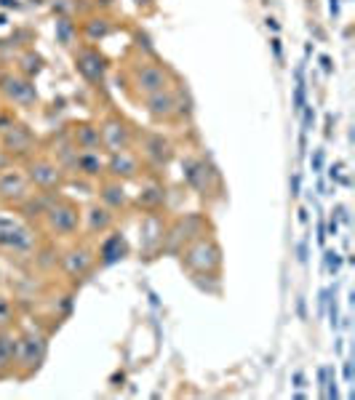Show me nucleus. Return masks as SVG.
Here are the masks:
<instances>
[{"label":"nucleus","mask_w":355,"mask_h":400,"mask_svg":"<svg viewBox=\"0 0 355 400\" xmlns=\"http://www.w3.org/2000/svg\"><path fill=\"white\" fill-rule=\"evenodd\" d=\"M99 200L107 208H113L115 213H123L131 206V198H128L123 182L110 179V176H101L99 179Z\"/></svg>","instance_id":"obj_23"},{"label":"nucleus","mask_w":355,"mask_h":400,"mask_svg":"<svg viewBox=\"0 0 355 400\" xmlns=\"http://www.w3.org/2000/svg\"><path fill=\"white\" fill-rule=\"evenodd\" d=\"M182 256V267L190 273L192 277H206V280H219L222 267H225V256H222V246L214 235H203L187 243L179 251Z\"/></svg>","instance_id":"obj_2"},{"label":"nucleus","mask_w":355,"mask_h":400,"mask_svg":"<svg viewBox=\"0 0 355 400\" xmlns=\"http://www.w3.org/2000/svg\"><path fill=\"white\" fill-rule=\"evenodd\" d=\"M313 168H316V171L323 168V150H316V155H313Z\"/></svg>","instance_id":"obj_33"},{"label":"nucleus","mask_w":355,"mask_h":400,"mask_svg":"<svg viewBox=\"0 0 355 400\" xmlns=\"http://www.w3.org/2000/svg\"><path fill=\"white\" fill-rule=\"evenodd\" d=\"M320 64H323V70H326V73H331V59H329V56H320Z\"/></svg>","instance_id":"obj_40"},{"label":"nucleus","mask_w":355,"mask_h":400,"mask_svg":"<svg viewBox=\"0 0 355 400\" xmlns=\"http://www.w3.org/2000/svg\"><path fill=\"white\" fill-rule=\"evenodd\" d=\"M329 11H331V16H340V0H331Z\"/></svg>","instance_id":"obj_36"},{"label":"nucleus","mask_w":355,"mask_h":400,"mask_svg":"<svg viewBox=\"0 0 355 400\" xmlns=\"http://www.w3.org/2000/svg\"><path fill=\"white\" fill-rule=\"evenodd\" d=\"M0 286H3V267H0Z\"/></svg>","instance_id":"obj_41"},{"label":"nucleus","mask_w":355,"mask_h":400,"mask_svg":"<svg viewBox=\"0 0 355 400\" xmlns=\"http://www.w3.org/2000/svg\"><path fill=\"white\" fill-rule=\"evenodd\" d=\"M115 222H118V213L113 208H107L101 200H94L86 208H80V230H83V238L86 240L107 235L115 227Z\"/></svg>","instance_id":"obj_17"},{"label":"nucleus","mask_w":355,"mask_h":400,"mask_svg":"<svg viewBox=\"0 0 355 400\" xmlns=\"http://www.w3.org/2000/svg\"><path fill=\"white\" fill-rule=\"evenodd\" d=\"M267 27H270L273 32H278V30H280V25H278V19H275V16H267Z\"/></svg>","instance_id":"obj_35"},{"label":"nucleus","mask_w":355,"mask_h":400,"mask_svg":"<svg viewBox=\"0 0 355 400\" xmlns=\"http://www.w3.org/2000/svg\"><path fill=\"white\" fill-rule=\"evenodd\" d=\"M0 99L16 107H35L38 104V88L32 77H25L22 73H0Z\"/></svg>","instance_id":"obj_12"},{"label":"nucleus","mask_w":355,"mask_h":400,"mask_svg":"<svg viewBox=\"0 0 355 400\" xmlns=\"http://www.w3.org/2000/svg\"><path fill=\"white\" fill-rule=\"evenodd\" d=\"M30 195H32V185H30V179H27L19 165L0 168V203L6 208L22 206Z\"/></svg>","instance_id":"obj_15"},{"label":"nucleus","mask_w":355,"mask_h":400,"mask_svg":"<svg viewBox=\"0 0 355 400\" xmlns=\"http://www.w3.org/2000/svg\"><path fill=\"white\" fill-rule=\"evenodd\" d=\"M137 125L126 120L118 110H110L99 120V134H101V150L104 152H118V150H134L137 142Z\"/></svg>","instance_id":"obj_10"},{"label":"nucleus","mask_w":355,"mask_h":400,"mask_svg":"<svg viewBox=\"0 0 355 400\" xmlns=\"http://www.w3.org/2000/svg\"><path fill=\"white\" fill-rule=\"evenodd\" d=\"M344 379L353 382V363H344Z\"/></svg>","instance_id":"obj_37"},{"label":"nucleus","mask_w":355,"mask_h":400,"mask_svg":"<svg viewBox=\"0 0 355 400\" xmlns=\"http://www.w3.org/2000/svg\"><path fill=\"white\" fill-rule=\"evenodd\" d=\"M77 32H80V38L89 40V43H99V40L110 38L115 32V22L107 13H91V16H86L80 22Z\"/></svg>","instance_id":"obj_24"},{"label":"nucleus","mask_w":355,"mask_h":400,"mask_svg":"<svg viewBox=\"0 0 355 400\" xmlns=\"http://www.w3.org/2000/svg\"><path fill=\"white\" fill-rule=\"evenodd\" d=\"M0 147H3L6 155H13V158L27 161L30 155L38 152V137L32 134L30 125L16 123V120H13L6 131H0Z\"/></svg>","instance_id":"obj_16"},{"label":"nucleus","mask_w":355,"mask_h":400,"mask_svg":"<svg viewBox=\"0 0 355 400\" xmlns=\"http://www.w3.org/2000/svg\"><path fill=\"white\" fill-rule=\"evenodd\" d=\"M144 113L152 123H174V113H177V86L166 88L161 94H152L142 101Z\"/></svg>","instance_id":"obj_19"},{"label":"nucleus","mask_w":355,"mask_h":400,"mask_svg":"<svg viewBox=\"0 0 355 400\" xmlns=\"http://www.w3.org/2000/svg\"><path fill=\"white\" fill-rule=\"evenodd\" d=\"M67 137L75 144V150H101L99 123H94V120H75V123H70Z\"/></svg>","instance_id":"obj_22"},{"label":"nucleus","mask_w":355,"mask_h":400,"mask_svg":"<svg viewBox=\"0 0 355 400\" xmlns=\"http://www.w3.org/2000/svg\"><path fill=\"white\" fill-rule=\"evenodd\" d=\"M43 232L54 240H75L80 235V206L75 200L64 198L62 192H56L51 198L49 208L40 219Z\"/></svg>","instance_id":"obj_3"},{"label":"nucleus","mask_w":355,"mask_h":400,"mask_svg":"<svg viewBox=\"0 0 355 400\" xmlns=\"http://www.w3.org/2000/svg\"><path fill=\"white\" fill-rule=\"evenodd\" d=\"M270 46H273V54H275V59L280 62V56H283V49H280V40L278 38H273L270 40Z\"/></svg>","instance_id":"obj_34"},{"label":"nucleus","mask_w":355,"mask_h":400,"mask_svg":"<svg viewBox=\"0 0 355 400\" xmlns=\"http://www.w3.org/2000/svg\"><path fill=\"white\" fill-rule=\"evenodd\" d=\"M182 176H185V185L201 198L219 195L222 189V176L216 171V165L203 155H187L182 161Z\"/></svg>","instance_id":"obj_7"},{"label":"nucleus","mask_w":355,"mask_h":400,"mask_svg":"<svg viewBox=\"0 0 355 400\" xmlns=\"http://www.w3.org/2000/svg\"><path fill=\"white\" fill-rule=\"evenodd\" d=\"M134 150L139 152L144 165H150L155 171L168 168L174 163V158H177V144L166 134H161V131H137Z\"/></svg>","instance_id":"obj_9"},{"label":"nucleus","mask_w":355,"mask_h":400,"mask_svg":"<svg viewBox=\"0 0 355 400\" xmlns=\"http://www.w3.org/2000/svg\"><path fill=\"white\" fill-rule=\"evenodd\" d=\"M16 73H22L25 77H32V80H35V75L43 73V56L35 54L32 49L22 51V54H19V70H16Z\"/></svg>","instance_id":"obj_27"},{"label":"nucleus","mask_w":355,"mask_h":400,"mask_svg":"<svg viewBox=\"0 0 355 400\" xmlns=\"http://www.w3.org/2000/svg\"><path fill=\"white\" fill-rule=\"evenodd\" d=\"M16 318H19L16 301H13L8 294H0V328H13V325H16Z\"/></svg>","instance_id":"obj_28"},{"label":"nucleus","mask_w":355,"mask_h":400,"mask_svg":"<svg viewBox=\"0 0 355 400\" xmlns=\"http://www.w3.org/2000/svg\"><path fill=\"white\" fill-rule=\"evenodd\" d=\"M294 385H297V387H304V374H302V371H297V374H294Z\"/></svg>","instance_id":"obj_38"},{"label":"nucleus","mask_w":355,"mask_h":400,"mask_svg":"<svg viewBox=\"0 0 355 400\" xmlns=\"http://www.w3.org/2000/svg\"><path fill=\"white\" fill-rule=\"evenodd\" d=\"M134 46H137V51H139L142 56H158V54H155V49L150 46V38H147L142 30H137V32H134Z\"/></svg>","instance_id":"obj_30"},{"label":"nucleus","mask_w":355,"mask_h":400,"mask_svg":"<svg viewBox=\"0 0 355 400\" xmlns=\"http://www.w3.org/2000/svg\"><path fill=\"white\" fill-rule=\"evenodd\" d=\"M40 246L38 230L19 219V216H8L0 211V254L6 256H16V259H30L35 249Z\"/></svg>","instance_id":"obj_4"},{"label":"nucleus","mask_w":355,"mask_h":400,"mask_svg":"<svg viewBox=\"0 0 355 400\" xmlns=\"http://www.w3.org/2000/svg\"><path fill=\"white\" fill-rule=\"evenodd\" d=\"M147 174V165L139 158L137 150H118L107 152V163H104V176L118 179V182H139Z\"/></svg>","instance_id":"obj_14"},{"label":"nucleus","mask_w":355,"mask_h":400,"mask_svg":"<svg viewBox=\"0 0 355 400\" xmlns=\"http://www.w3.org/2000/svg\"><path fill=\"white\" fill-rule=\"evenodd\" d=\"M104 163H107V152L101 150H77L75 161H73V168L77 176L83 179H91V182H99L104 176Z\"/></svg>","instance_id":"obj_21"},{"label":"nucleus","mask_w":355,"mask_h":400,"mask_svg":"<svg viewBox=\"0 0 355 400\" xmlns=\"http://www.w3.org/2000/svg\"><path fill=\"white\" fill-rule=\"evenodd\" d=\"M123 83H126L123 88H126L128 96L142 104L152 94H161L166 88L177 86V75L158 56H142L139 54L134 62H128L126 80Z\"/></svg>","instance_id":"obj_1"},{"label":"nucleus","mask_w":355,"mask_h":400,"mask_svg":"<svg viewBox=\"0 0 355 400\" xmlns=\"http://www.w3.org/2000/svg\"><path fill=\"white\" fill-rule=\"evenodd\" d=\"M54 35H56V43H59L62 49H75L77 38H80L77 22L73 16H56V22H54Z\"/></svg>","instance_id":"obj_26"},{"label":"nucleus","mask_w":355,"mask_h":400,"mask_svg":"<svg viewBox=\"0 0 355 400\" xmlns=\"http://www.w3.org/2000/svg\"><path fill=\"white\" fill-rule=\"evenodd\" d=\"M297 88H294V113H302L304 107V80H302V70H297Z\"/></svg>","instance_id":"obj_31"},{"label":"nucleus","mask_w":355,"mask_h":400,"mask_svg":"<svg viewBox=\"0 0 355 400\" xmlns=\"http://www.w3.org/2000/svg\"><path fill=\"white\" fill-rule=\"evenodd\" d=\"M94 267H96V249H91L86 240H80V243L75 240L70 249L59 254V270L73 286H80L94 273Z\"/></svg>","instance_id":"obj_11"},{"label":"nucleus","mask_w":355,"mask_h":400,"mask_svg":"<svg viewBox=\"0 0 355 400\" xmlns=\"http://www.w3.org/2000/svg\"><path fill=\"white\" fill-rule=\"evenodd\" d=\"M73 62H75L77 75L83 77L86 83H91V86H104L110 62H107V56H104L94 43L77 46L75 54H73Z\"/></svg>","instance_id":"obj_13"},{"label":"nucleus","mask_w":355,"mask_h":400,"mask_svg":"<svg viewBox=\"0 0 355 400\" xmlns=\"http://www.w3.org/2000/svg\"><path fill=\"white\" fill-rule=\"evenodd\" d=\"M128 251H131V246H128L126 235L113 227L107 235H101L99 246H96V264L99 267H113V264L126 259Z\"/></svg>","instance_id":"obj_18"},{"label":"nucleus","mask_w":355,"mask_h":400,"mask_svg":"<svg viewBox=\"0 0 355 400\" xmlns=\"http://www.w3.org/2000/svg\"><path fill=\"white\" fill-rule=\"evenodd\" d=\"M203 235H211V222L206 213H185L174 219L171 225L163 230V243L161 249L166 251H182L187 243H192L195 238H203Z\"/></svg>","instance_id":"obj_8"},{"label":"nucleus","mask_w":355,"mask_h":400,"mask_svg":"<svg viewBox=\"0 0 355 400\" xmlns=\"http://www.w3.org/2000/svg\"><path fill=\"white\" fill-rule=\"evenodd\" d=\"M22 171L30 179L32 189L38 192H62V187L67 185V171L51 155H43V152L30 155L22 163Z\"/></svg>","instance_id":"obj_6"},{"label":"nucleus","mask_w":355,"mask_h":400,"mask_svg":"<svg viewBox=\"0 0 355 400\" xmlns=\"http://www.w3.org/2000/svg\"><path fill=\"white\" fill-rule=\"evenodd\" d=\"M139 192L134 198V206H139L144 213H158L166 206V185L158 176H142Z\"/></svg>","instance_id":"obj_20"},{"label":"nucleus","mask_w":355,"mask_h":400,"mask_svg":"<svg viewBox=\"0 0 355 400\" xmlns=\"http://www.w3.org/2000/svg\"><path fill=\"white\" fill-rule=\"evenodd\" d=\"M329 232H331V235H334V238L340 235V227H337V222H334V219H331V222H329Z\"/></svg>","instance_id":"obj_39"},{"label":"nucleus","mask_w":355,"mask_h":400,"mask_svg":"<svg viewBox=\"0 0 355 400\" xmlns=\"http://www.w3.org/2000/svg\"><path fill=\"white\" fill-rule=\"evenodd\" d=\"M16 342H19V331H13V328H0V379L13 376Z\"/></svg>","instance_id":"obj_25"},{"label":"nucleus","mask_w":355,"mask_h":400,"mask_svg":"<svg viewBox=\"0 0 355 400\" xmlns=\"http://www.w3.org/2000/svg\"><path fill=\"white\" fill-rule=\"evenodd\" d=\"M49 355V334H43L40 328H25L19 331V342H16V365H13V376L16 379H32L40 371V365L46 363Z\"/></svg>","instance_id":"obj_5"},{"label":"nucleus","mask_w":355,"mask_h":400,"mask_svg":"<svg viewBox=\"0 0 355 400\" xmlns=\"http://www.w3.org/2000/svg\"><path fill=\"white\" fill-rule=\"evenodd\" d=\"M323 264H326V270H329L331 275H340V270H342V256H340L337 251H326V254H323Z\"/></svg>","instance_id":"obj_32"},{"label":"nucleus","mask_w":355,"mask_h":400,"mask_svg":"<svg viewBox=\"0 0 355 400\" xmlns=\"http://www.w3.org/2000/svg\"><path fill=\"white\" fill-rule=\"evenodd\" d=\"M190 118H192V99H190V94H187L185 88L177 86V113H174V120L185 123V120H190Z\"/></svg>","instance_id":"obj_29"}]
</instances>
